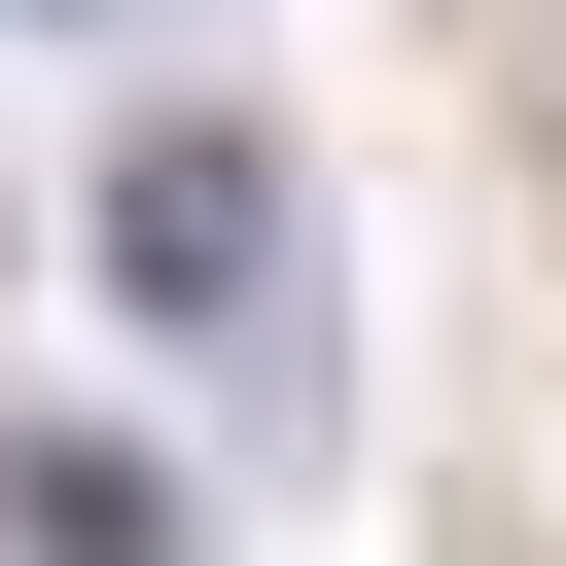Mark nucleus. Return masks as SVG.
I'll list each match as a JSON object with an SVG mask.
<instances>
[{
    "label": "nucleus",
    "instance_id": "f257e3e1",
    "mask_svg": "<svg viewBox=\"0 0 566 566\" xmlns=\"http://www.w3.org/2000/svg\"><path fill=\"white\" fill-rule=\"evenodd\" d=\"M106 318H177V354H318V177H283L248 106H142V142H106Z\"/></svg>",
    "mask_w": 566,
    "mask_h": 566
},
{
    "label": "nucleus",
    "instance_id": "f03ea898",
    "mask_svg": "<svg viewBox=\"0 0 566 566\" xmlns=\"http://www.w3.org/2000/svg\"><path fill=\"white\" fill-rule=\"evenodd\" d=\"M0 566H177V460L142 424H0Z\"/></svg>",
    "mask_w": 566,
    "mask_h": 566
}]
</instances>
